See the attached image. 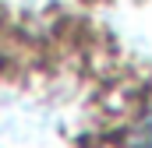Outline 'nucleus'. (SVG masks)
<instances>
[{
  "mask_svg": "<svg viewBox=\"0 0 152 148\" xmlns=\"http://www.w3.org/2000/svg\"><path fill=\"white\" fill-rule=\"evenodd\" d=\"M131 148H152V113L138 123V131L131 134Z\"/></svg>",
  "mask_w": 152,
  "mask_h": 148,
  "instance_id": "nucleus-1",
  "label": "nucleus"
}]
</instances>
